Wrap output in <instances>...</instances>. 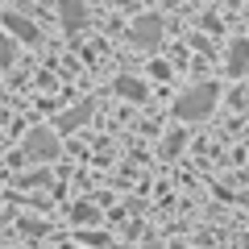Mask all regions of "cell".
<instances>
[{
    "label": "cell",
    "instance_id": "cell-1",
    "mask_svg": "<svg viewBox=\"0 0 249 249\" xmlns=\"http://www.w3.org/2000/svg\"><path fill=\"white\" fill-rule=\"evenodd\" d=\"M216 83H199V88H191V91H183V96L175 100V116L178 121H204L208 112L216 108Z\"/></svg>",
    "mask_w": 249,
    "mask_h": 249
},
{
    "label": "cell",
    "instance_id": "cell-2",
    "mask_svg": "<svg viewBox=\"0 0 249 249\" xmlns=\"http://www.w3.org/2000/svg\"><path fill=\"white\" fill-rule=\"evenodd\" d=\"M54 154H58V137L54 133H46V129H34V133L25 137V158H42V162H50Z\"/></svg>",
    "mask_w": 249,
    "mask_h": 249
},
{
    "label": "cell",
    "instance_id": "cell-3",
    "mask_svg": "<svg viewBox=\"0 0 249 249\" xmlns=\"http://www.w3.org/2000/svg\"><path fill=\"white\" fill-rule=\"evenodd\" d=\"M133 37H137L142 46H158V37H162V17H158V13L137 17V21H133Z\"/></svg>",
    "mask_w": 249,
    "mask_h": 249
},
{
    "label": "cell",
    "instance_id": "cell-4",
    "mask_svg": "<svg viewBox=\"0 0 249 249\" xmlns=\"http://www.w3.org/2000/svg\"><path fill=\"white\" fill-rule=\"evenodd\" d=\"M58 13H62V25L67 29L88 25V4H83V0H58Z\"/></svg>",
    "mask_w": 249,
    "mask_h": 249
},
{
    "label": "cell",
    "instance_id": "cell-5",
    "mask_svg": "<svg viewBox=\"0 0 249 249\" xmlns=\"http://www.w3.org/2000/svg\"><path fill=\"white\" fill-rule=\"evenodd\" d=\"M4 29H9V34H17L21 42H34V37H37L34 21H25L21 13H4Z\"/></svg>",
    "mask_w": 249,
    "mask_h": 249
},
{
    "label": "cell",
    "instance_id": "cell-6",
    "mask_svg": "<svg viewBox=\"0 0 249 249\" xmlns=\"http://www.w3.org/2000/svg\"><path fill=\"white\" fill-rule=\"evenodd\" d=\"M249 71V42H232L229 50V75H245Z\"/></svg>",
    "mask_w": 249,
    "mask_h": 249
},
{
    "label": "cell",
    "instance_id": "cell-7",
    "mask_svg": "<svg viewBox=\"0 0 249 249\" xmlns=\"http://www.w3.org/2000/svg\"><path fill=\"white\" fill-rule=\"evenodd\" d=\"M88 116H91V104H79V108H71V112H62V116H58V129H79Z\"/></svg>",
    "mask_w": 249,
    "mask_h": 249
},
{
    "label": "cell",
    "instance_id": "cell-8",
    "mask_svg": "<svg viewBox=\"0 0 249 249\" xmlns=\"http://www.w3.org/2000/svg\"><path fill=\"white\" fill-rule=\"evenodd\" d=\"M116 91H121L124 100H145V83L129 79V75H121V79H116Z\"/></svg>",
    "mask_w": 249,
    "mask_h": 249
},
{
    "label": "cell",
    "instance_id": "cell-9",
    "mask_svg": "<svg viewBox=\"0 0 249 249\" xmlns=\"http://www.w3.org/2000/svg\"><path fill=\"white\" fill-rule=\"evenodd\" d=\"M13 58H17V50H13V42H9V37H0V67H9Z\"/></svg>",
    "mask_w": 249,
    "mask_h": 249
},
{
    "label": "cell",
    "instance_id": "cell-10",
    "mask_svg": "<svg viewBox=\"0 0 249 249\" xmlns=\"http://www.w3.org/2000/svg\"><path fill=\"white\" fill-rule=\"evenodd\" d=\"M178 145H183V133H170V137H166V154H175Z\"/></svg>",
    "mask_w": 249,
    "mask_h": 249
},
{
    "label": "cell",
    "instance_id": "cell-11",
    "mask_svg": "<svg viewBox=\"0 0 249 249\" xmlns=\"http://www.w3.org/2000/svg\"><path fill=\"white\" fill-rule=\"evenodd\" d=\"M112 4H129V0H112Z\"/></svg>",
    "mask_w": 249,
    "mask_h": 249
},
{
    "label": "cell",
    "instance_id": "cell-12",
    "mask_svg": "<svg viewBox=\"0 0 249 249\" xmlns=\"http://www.w3.org/2000/svg\"><path fill=\"white\" fill-rule=\"evenodd\" d=\"M166 4H170V0H166Z\"/></svg>",
    "mask_w": 249,
    "mask_h": 249
}]
</instances>
